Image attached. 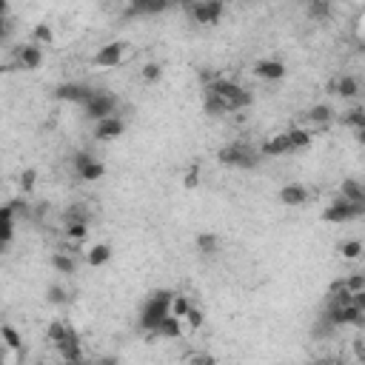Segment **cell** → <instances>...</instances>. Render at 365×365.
Masks as SVG:
<instances>
[{
  "instance_id": "f35d334b",
  "label": "cell",
  "mask_w": 365,
  "mask_h": 365,
  "mask_svg": "<svg viewBox=\"0 0 365 365\" xmlns=\"http://www.w3.org/2000/svg\"><path fill=\"white\" fill-rule=\"evenodd\" d=\"M6 29H9V23H6V17H3V14H0V37H3V34H6Z\"/></svg>"
},
{
  "instance_id": "d590c367",
  "label": "cell",
  "mask_w": 365,
  "mask_h": 365,
  "mask_svg": "<svg viewBox=\"0 0 365 365\" xmlns=\"http://www.w3.org/2000/svg\"><path fill=\"white\" fill-rule=\"evenodd\" d=\"M160 74H163V68H160L157 63H148V66L143 68V80H148V83H154V80H160Z\"/></svg>"
},
{
  "instance_id": "ba28073f",
  "label": "cell",
  "mask_w": 365,
  "mask_h": 365,
  "mask_svg": "<svg viewBox=\"0 0 365 365\" xmlns=\"http://www.w3.org/2000/svg\"><path fill=\"white\" fill-rule=\"evenodd\" d=\"M40 63H43V51L37 43H31V46L14 48V60L9 66H3V71H34V68H40Z\"/></svg>"
},
{
  "instance_id": "e575fe53",
  "label": "cell",
  "mask_w": 365,
  "mask_h": 365,
  "mask_svg": "<svg viewBox=\"0 0 365 365\" xmlns=\"http://www.w3.org/2000/svg\"><path fill=\"white\" fill-rule=\"evenodd\" d=\"M182 319H185L191 328H200V325H202V311H200V308H188Z\"/></svg>"
},
{
  "instance_id": "8992f818",
  "label": "cell",
  "mask_w": 365,
  "mask_h": 365,
  "mask_svg": "<svg viewBox=\"0 0 365 365\" xmlns=\"http://www.w3.org/2000/svg\"><path fill=\"white\" fill-rule=\"evenodd\" d=\"M117 103H120V100H117L114 94L94 88V94L83 103V111H86V117H88V120H103V117L117 114Z\"/></svg>"
},
{
  "instance_id": "7bdbcfd3",
  "label": "cell",
  "mask_w": 365,
  "mask_h": 365,
  "mask_svg": "<svg viewBox=\"0 0 365 365\" xmlns=\"http://www.w3.org/2000/svg\"><path fill=\"white\" fill-rule=\"evenodd\" d=\"M3 359H6V354H3V351H0V365H3Z\"/></svg>"
},
{
  "instance_id": "b9f144b4",
  "label": "cell",
  "mask_w": 365,
  "mask_h": 365,
  "mask_svg": "<svg viewBox=\"0 0 365 365\" xmlns=\"http://www.w3.org/2000/svg\"><path fill=\"white\" fill-rule=\"evenodd\" d=\"M140 3H145V0H131V6H140Z\"/></svg>"
},
{
  "instance_id": "1f68e13d",
  "label": "cell",
  "mask_w": 365,
  "mask_h": 365,
  "mask_svg": "<svg viewBox=\"0 0 365 365\" xmlns=\"http://www.w3.org/2000/svg\"><path fill=\"white\" fill-rule=\"evenodd\" d=\"M345 282V288L354 294V291H365V277L362 274H351L348 279H342Z\"/></svg>"
},
{
  "instance_id": "836d02e7",
  "label": "cell",
  "mask_w": 365,
  "mask_h": 365,
  "mask_svg": "<svg viewBox=\"0 0 365 365\" xmlns=\"http://www.w3.org/2000/svg\"><path fill=\"white\" fill-rule=\"evenodd\" d=\"M86 228H88V222H74V225H66V234L71 240H83L86 237Z\"/></svg>"
},
{
  "instance_id": "8fae6325",
  "label": "cell",
  "mask_w": 365,
  "mask_h": 365,
  "mask_svg": "<svg viewBox=\"0 0 365 365\" xmlns=\"http://www.w3.org/2000/svg\"><path fill=\"white\" fill-rule=\"evenodd\" d=\"M54 345H57V351H60V356H63V359H68V362H80V359H83V348H80V336H77V331H74L71 325L66 328V334H63V339H57Z\"/></svg>"
},
{
  "instance_id": "4316f807",
  "label": "cell",
  "mask_w": 365,
  "mask_h": 365,
  "mask_svg": "<svg viewBox=\"0 0 365 365\" xmlns=\"http://www.w3.org/2000/svg\"><path fill=\"white\" fill-rule=\"evenodd\" d=\"M191 308V302H188V297H182V294H174L171 297V308H168V314H174V317H185V311Z\"/></svg>"
},
{
  "instance_id": "484cf974",
  "label": "cell",
  "mask_w": 365,
  "mask_h": 365,
  "mask_svg": "<svg viewBox=\"0 0 365 365\" xmlns=\"http://www.w3.org/2000/svg\"><path fill=\"white\" fill-rule=\"evenodd\" d=\"M308 117H311L314 123H319V125H325V123H331V120H334V111H331V106H325V103H319V106H314V108L308 111Z\"/></svg>"
},
{
  "instance_id": "30bf717a",
  "label": "cell",
  "mask_w": 365,
  "mask_h": 365,
  "mask_svg": "<svg viewBox=\"0 0 365 365\" xmlns=\"http://www.w3.org/2000/svg\"><path fill=\"white\" fill-rule=\"evenodd\" d=\"M94 137L108 143V140H117L123 131H125V120L120 114H111V117H103V120H94Z\"/></svg>"
},
{
  "instance_id": "3957f363",
  "label": "cell",
  "mask_w": 365,
  "mask_h": 365,
  "mask_svg": "<svg viewBox=\"0 0 365 365\" xmlns=\"http://www.w3.org/2000/svg\"><path fill=\"white\" fill-rule=\"evenodd\" d=\"M311 143V134L302 131V128H291V131H282V134H274L268 137L265 143H259V151L262 157H279V154H291L297 148H305Z\"/></svg>"
},
{
  "instance_id": "f546056e",
  "label": "cell",
  "mask_w": 365,
  "mask_h": 365,
  "mask_svg": "<svg viewBox=\"0 0 365 365\" xmlns=\"http://www.w3.org/2000/svg\"><path fill=\"white\" fill-rule=\"evenodd\" d=\"M197 245L202 248V254H214L217 251V237L214 234H200L197 237Z\"/></svg>"
},
{
  "instance_id": "ffe728a7",
  "label": "cell",
  "mask_w": 365,
  "mask_h": 365,
  "mask_svg": "<svg viewBox=\"0 0 365 365\" xmlns=\"http://www.w3.org/2000/svg\"><path fill=\"white\" fill-rule=\"evenodd\" d=\"M51 265H54L60 274H74V271H77V259H74L68 251H57V254L51 257Z\"/></svg>"
},
{
  "instance_id": "6da1fadb",
  "label": "cell",
  "mask_w": 365,
  "mask_h": 365,
  "mask_svg": "<svg viewBox=\"0 0 365 365\" xmlns=\"http://www.w3.org/2000/svg\"><path fill=\"white\" fill-rule=\"evenodd\" d=\"M251 106V91H245L240 83L234 80H208L205 88H202V108L205 114L211 117H220V114H234V111H242Z\"/></svg>"
},
{
  "instance_id": "cb8c5ba5",
  "label": "cell",
  "mask_w": 365,
  "mask_h": 365,
  "mask_svg": "<svg viewBox=\"0 0 365 365\" xmlns=\"http://www.w3.org/2000/svg\"><path fill=\"white\" fill-rule=\"evenodd\" d=\"M74 222H88V208L83 202H74L66 211V225H74Z\"/></svg>"
},
{
  "instance_id": "2e32d148",
  "label": "cell",
  "mask_w": 365,
  "mask_h": 365,
  "mask_svg": "<svg viewBox=\"0 0 365 365\" xmlns=\"http://www.w3.org/2000/svg\"><path fill=\"white\" fill-rule=\"evenodd\" d=\"M279 202L282 205H305L308 202V191L299 185V182H291V185H282L279 188Z\"/></svg>"
},
{
  "instance_id": "7a4b0ae2",
  "label": "cell",
  "mask_w": 365,
  "mask_h": 365,
  "mask_svg": "<svg viewBox=\"0 0 365 365\" xmlns=\"http://www.w3.org/2000/svg\"><path fill=\"white\" fill-rule=\"evenodd\" d=\"M217 160L222 165H228V168H257L265 157H262L257 143H251V140H231L228 145H222L217 151Z\"/></svg>"
},
{
  "instance_id": "8d00e7d4",
  "label": "cell",
  "mask_w": 365,
  "mask_h": 365,
  "mask_svg": "<svg viewBox=\"0 0 365 365\" xmlns=\"http://www.w3.org/2000/svg\"><path fill=\"white\" fill-rule=\"evenodd\" d=\"M48 299H51V302H68V294H66L60 285H51V288H48Z\"/></svg>"
},
{
  "instance_id": "277c9868",
  "label": "cell",
  "mask_w": 365,
  "mask_h": 365,
  "mask_svg": "<svg viewBox=\"0 0 365 365\" xmlns=\"http://www.w3.org/2000/svg\"><path fill=\"white\" fill-rule=\"evenodd\" d=\"M171 297H174L171 291H154V294L145 297V302H143V308H140V328H143L145 334L154 331L163 317H168Z\"/></svg>"
},
{
  "instance_id": "60d3db41",
  "label": "cell",
  "mask_w": 365,
  "mask_h": 365,
  "mask_svg": "<svg viewBox=\"0 0 365 365\" xmlns=\"http://www.w3.org/2000/svg\"><path fill=\"white\" fill-rule=\"evenodd\" d=\"M3 11H6V0H0V14H3Z\"/></svg>"
},
{
  "instance_id": "f6af8a7d",
  "label": "cell",
  "mask_w": 365,
  "mask_h": 365,
  "mask_svg": "<svg viewBox=\"0 0 365 365\" xmlns=\"http://www.w3.org/2000/svg\"><path fill=\"white\" fill-rule=\"evenodd\" d=\"M248 3H251V0H248Z\"/></svg>"
},
{
  "instance_id": "ab89813d",
  "label": "cell",
  "mask_w": 365,
  "mask_h": 365,
  "mask_svg": "<svg viewBox=\"0 0 365 365\" xmlns=\"http://www.w3.org/2000/svg\"><path fill=\"white\" fill-rule=\"evenodd\" d=\"M6 248H9V240H0V254H6Z\"/></svg>"
},
{
  "instance_id": "9c48e42d",
  "label": "cell",
  "mask_w": 365,
  "mask_h": 365,
  "mask_svg": "<svg viewBox=\"0 0 365 365\" xmlns=\"http://www.w3.org/2000/svg\"><path fill=\"white\" fill-rule=\"evenodd\" d=\"M74 171H77V177H80V180L94 182V180H100V177L106 174V165H103L100 160H94L91 154L80 151V154L74 157Z\"/></svg>"
},
{
  "instance_id": "74e56055",
  "label": "cell",
  "mask_w": 365,
  "mask_h": 365,
  "mask_svg": "<svg viewBox=\"0 0 365 365\" xmlns=\"http://www.w3.org/2000/svg\"><path fill=\"white\" fill-rule=\"evenodd\" d=\"M185 185H188V188H191V185H197V168H191V171H188V177H185Z\"/></svg>"
},
{
  "instance_id": "4fadbf2b",
  "label": "cell",
  "mask_w": 365,
  "mask_h": 365,
  "mask_svg": "<svg viewBox=\"0 0 365 365\" xmlns=\"http://www.w3.org/2000/svg\"><path fill=\"white\" fill-rule=\"evenodd\" d=\"M123 54H125V43H108V46H103L91 57V63L94 66H103V68H114V66L123 63Z\"/></svg>"
},
{
  "instance_id": "e0dca14e",
  "label": "cell",
  "mask_w": 365,
  "mask_h": 365,
  "mask_svg": "<svg viewBox=\"0 0 365 365\" xmlns=\"http://www.w3.org/2000/svg\"><path fill=\"white\" fill-rule=\"evenodd\" d=\"M254 74L262 77V80H279V77H285V63H279V60H259L254 66Z\"/></svg>"
},
{
  "instance_id": "52a82bcc",
  "label": "cell",
  "mask_w": 365,
  "mask_h": 365,
  "mask_svg": "<svg viewBox=\"0 0 365 365\" xmlns=\"http://www.w3.org/2000/svg\"><path fill=\"white\" fill-rule=\"evenodd\" d=\"M222 11H225V3L222 0H191L188 3V14L194 17V23H202V26L220 23Z\"/></svg>"
},
{
  "instance_id": "5bb4252c",
  "label": "cell",
  "mask_w": 365,
  "mask_h": 365,
  "mask_svg": "<svg viewBox=\"0 0 365 365\" xmlns=\"http://www.w3.org/2000/svg\"><path fill=\"white\" fill-rule=\"evenodd\" d=\"M177 339V336H182V319L180 317H174V314H168V317H163L160 322H157V328L154 331H148V339Z\"/></svg>"
},
{
  "instance_id": "5b68a950",
  "label": "cell",
  "mask_w": 365,
  "mask_h": 365,
  "mask_svg": "<svg viewBox=\"0 0 365 365\" xmlns=\"http://www.w3.org/2000/svg\"><path fill=\"white\" fill-rule=\"evenodd\" d=\"M362 214H365V202H351V200L339 197V200H334V202L322 211V220H325V222H336V225H342V222L359 220Z\"/></svg>"
},
{
  "instance_id": "603a6c76",
  "label": "cell",
  "mask_w": 365,
  "mask_h": 365,
  "mask_svg": "<svg viewBox=\"0 0 365 365\" xmlns=\"http://www.w3.org/2000/svg\"><path fill=\"white\" fill-rule=\"evenodd\" d=\"M331 9H334L331 0H308V14H311L314 20H319V23L331 17Z\"/></svg>"
},
{
  "instance_id": "d6986e66",
  "label": "cell",
  "mask_w": 365,
  "mask_h": 365,
  "mask_svg": "<svg viewBox=\"0 0 365 365\" xmlns=\"http://www.w3.org/2000/svg\"><path fill=\"white\" fill-rule=\"evenodd\" d=\"M336 94L339 97H356L359 94V80L356 77H351V74H342L339 80H336Z\"/></svg>"
},
{
  "instance_id": "83f0119b",
  "label": "cell",
  "mask_w": 365,
  "mask_h": 365,
  "mask_svg": "<svg viewBox=\"0 0 365 365\" xmlns=\"http://www.w3.org/2000/svg\"><path fill=\"white\" fill-rule=\"evenodd\" d=\"M0 336H3V342H6L11 351H17V348H20V334H17L11 325H0Z\"/></svg>"
},
{
  "instance_id": "d6a6232c",
  "label": "cell",
  "mask_w": 365,
  "mask_h": 365,
  "mask_svg": "<svg viewBox=\"0 0 365 365\" xmlns=\"http://www.w3.org/2000/svg\"><path fill=\"white\" fill-rule=\"evenodd\" d=\"M34 180H37V171H34V168H26V171L20 174V185H23V191H31V188H34Z\"/></svg>"
},
{
  "instance_id": "44dd1931",
  "label": "cell",
  "mask_w": 365,
  "mask_h": 365,
  "mask_svg": "<svg viewBox=\"0 0 365 365\" xmlns=\"http://www.w3.org/2000/svg\"><path fill=\"white\" fill-rule=\"evenodd\" d=\"M171 6V0H145L140 6H131V14H160Z\"/></svg>"
},
{
  "instance_id": "ac0fdd59",
  "label": "cell",
  "mask_w": 365,
  "mask_h": 365,
  "mask_svg": "<svg viewBox=\"0 0 365 365\" xmlns=\"http://www.w3.org/2000/svg\"><path fill=\"white\" fill-rule=\"evenodd\" d=\"M108 259H111V245H108V242H97V245H91L88 254H86V262H88L91 268H100V265H106Z\"/></svg>"
},
{
  "instance_id": "ee69618b",
  "label": "cell",
  "mask_w": 365,
  "mask_h": 365,
  "mask_svg": "<svg viewBox=\"0 0 365 365\" xmlns=\"http://www.w3.org/2000/svg\"><path fill=\"white\" fill-rule=\"evenodd\" d=\"M180 3H182V6H188V3H191V0H180Z\"/></svg>"
},
{
  "instance_id": "9a60e30c",
  "label": "cell",
  "mask_w": 365,
  "mask_h": 365,
  "mask_svg": "<svg viewBox=\"0 0 365 365\" xmlns=\"http://www.w3.org/2000/svg\"><path fill=\"white\" fill-rule=\"evenodd\" d=\"M14 225H17V202L0 205V240H9V242H11Z\"/></svg>"
},
{
  "instance_id": "7c38bea8",
  "label": "cell",
  "mask_w": 365,
  "mask_h": 365,
  "mask_svg": "<svg viewBox=\"0 0 365 365\" xmlns=\"http://www.w3.org/2000/svg\"><path fill=\"white\" fill-rule=\"evenodd\" d=\"M91 94H94V88L86 86V83H63V86H57V91H54L57 100H68V103H77V106H83Z\"/></svg>"
},
{
  "instance_id": "f1b7e54d",
  "label": "cell",
  "mask_w": 365,
  "mask_h": 365,
  "mask_svg": "<svg viewBox=\"0 0 365 365\" xmlns=\"http://www.w3.org/2000/svg\"><path fill=\"white\" fill-rule=\"evenodd\" d=\"M339 251H342L345 259H356V257L362 254V242H359V240H348V242H342Z\"/></svg>"
},
{
  "instance_id": "d4e9b609",
  "label": "cell",
  "mask_w": 365,
  "mask_h": 365,
  "mask_svg": "<svg viewBox=\"0 0 365 365\" xmlns=\"http://www.w3.org/2000/svg\"><path fill=\"white\" fill-rule=\"evenodd\" d=\"M342 123L354 125V131H356V134H362V128H365V114H362V108H359V106H354L351 111H345Z\"/></svg>"
},
{
  "instance_id": "4dcf8cb0",
  "label": "cell",
  "mask_w": 365,
  "mask_h": 365,
  "mask_svg": "<svg viewBox=\"0 0 365 365\" xmlns=\"http://www.w3.org/2000/svg\"><path fill=\"white\" fill-rule=\"evenodd\" d=\"M34 40L46 46V43H51V40H54V34H51V29H48L46 23H37V26H34Z\"/></svg>"
},
{
  "instance_id": "7402d4cb",
  "label": "cell",
  "mask_w": 365,
  "mask_h": 365,
  "mask_svg": "<svg viewBox=\"0 0 365 365\" xmlns=\"http://www.w3.org/2000/svg\"><path fill=\"white\" fill-rule=\"evenodd\" d=\"M342 197L351 202H365V191H362L359 180H342Z\"/></svg>"
}]
</instances>
